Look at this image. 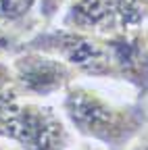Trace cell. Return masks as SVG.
I'll return each mask as SVG.
<instances>
[{
	"instance_id": "cell-9",
	"label": "cell",
	"mask_w": 148,
	"mask_h": 150,
	"mask_svg": "<svg viewBox=\"0 0 148 150\" xmlns=\"http://www.w3.org/2000/svg\"><path fill=\"white\" fill-rule=\"evenodd\" d=\"M19 46H21V42L17 40L13 33H8L6 29L0 27V56H11V54H15L17 50H19Z\"/></svg>"
},
{
	"instance_id": "cell-5",
	"label": "cell",
	"mask_w": 148,
	"mask_h": 150,
	"mask_svg": "<svg viewBox=\"0 0 148 150\" xmlns=\"http://www.w3.org/2000/svg\"><path fill=\"white\" fill-rule=\"evenodd\" d=\"M146 23L148 17L132 0H71L59 17V25L96 35H113Z\"/></svg>"
},
{
	"instance_id": "cell-7",
	"label": "cell",
	"mask_w": 148,
	"mask_h": 150,
	"mask_svg": "<svg viewBox=\"0 0 148 150\" xmlns=\"http://www.w3.org/2000/svg\"><path fill=\"white\" fill-rule=\"evenodd\" d=\"M15 98H19V96H17V92H15L8 56H0V110H2L8 102H13Z\"/></svg>"
},
{
	"instance_id": "cell-13",
	"label": "cell",
	"mask_w": 148,
	"mask_h": 150,
	"mask_svg": "<svg viewBox=\"0 0 148 150\" xmlns=\"http://www.w3.org/2000/svg\"><path fill=\"white\" fill-rule=\"evenodd\" d=\"M0 150H21V148H17L15 144L6 142V140H0Z\"/></svg>"
},
{
	"instance_id": "cell-11",
	"label": "cell",
	"mask_w": 148,
	"mask_h": 150,
	"mask_svg": "<svg viewBox=\"0 0 148 150\" xmlns=\"http://www.w3.org/2000/svg\"><path fill=\"white\" fill-rule=\"evenodd\" d=\"M69 150H104L102 146L94 144V142H88V140H81L79 144H73Z\"/></svg>"
},
{
	"instance_id": "cell-3",
	"label": "cell",
	"mask_w": 148,
	"mask_h": 150,
	"mask_svg": "<svg viewBox=\"0 0 148 150\" xmlns=\"http://www.w3.org/2000/svg\"><path fill=\"white\" fill-rule=\"evenodd\" d=\"M0 140L21 150H69L75 144V134L54 106L15 98L0 110Z\"/></svg>"
},
{
	"instance_id": "cell-10",
	"label": "cell",
	"mask_w": 148,
	"mask_h": 150,
	"mask_svg": "<svg viewBox=\"0 0 148 150\" xmlns=\"http://www.w3.org/2000/svg\"><path fill=\"white\" fill-rule=\"evenodd\" d=\"M127 150H148V127L132 142V146H129Z\"/></svg>"
},
{
	"instance_id": "cell-2",
	"label": "cell",
	"mask_w": 148,
	"mask_h": 150,
	"mask_svg": "<svg viewBox=\"0 0 148 150\" xmlns=\"http://www.w3.org/2000/svg\"><path fill=\"white\" fill-rule=\"evenodd\" d=\"M19 48L50 52L75 69L79 77L117 81L110 35H96L63 25H44L21 42Z\"/></svg>"
},
{
	"instance_id": "cell-12",
	"label": "cell",
	"mask_w": 148,
	"mask_h": 150,
	"mask_svg": "<svg viewBox=\"0 0 148 150\" xmlns=\"http://www.w3.org/2000/svg\"><path fill=\"white\" fill-rule=\"evenodd\" d=\"M132 2H134V4H136V6L148 17V0H132Z\"/></svg>"
},
{
	"instance_id": "cell-4",
	"label": "cell",
	"mask_w": 148,
	"mask_h": 150,
	"mask_svg": "<svg viewBox=\"0 0 148 150\" xmlns=\"http://www.w3.org/2000/svg\"><path fill=\"white\" fill-rule=\"evenodd\" d=\"M13 83L19 98L44 100L63 94L73 81L79 79L75 69L50 52L19 48L8 56Z\"/></svg>"
},
{
	"instance_id": "cell-6",
	"label": "cell",
	"mask_w": 148,
	"mask_h": 150,
	"mask_svg": "<svg viewBox=\"0 0 148 150\" xmlns=\"http://www.w3.org/2000/svg\"><path fill=\"white\" fill-rule=\"evenodd\" d=\"M0 27L23 42L44 27L40 17V0H0Z\"/></svg>"
},
{
	"instance_id": "cell-1",
	"label": "cell",
	"mask_w": 148,
	"mask_h": 150,
	"mask_svg": "<svg viewBox=\"0 0 148 150\" xmlns=\"http://www.w3.org/2000/svg\"><path fill=\"white\" fill-rule=\"evenodd\" d=\"M61 112L75 136L104 150H127L148 127V98L117 102L79 81L63 92Z\"/></svg>"
},
{
	"instance_id": "cell-8",
	"label": "cell",
	"mask_w": 148,
	"mask_h": 150,
	"mask_svg": "<svg viewBox=\"0 0 148 150\" xmlns=\"http://www.w3.org/2000/svg\"><path fill=\"white\" fill-rule=\"evenodd\" d=\"M71 0H40V17L42 23L50 25L54 23V19H59V13L65 8V4Z\"/></svg>"
},
{
	"instance_id": "cell-14",
	"label": "cell",
	"mask_w": 148,
	"mask_h": 150,
	"mask_svg": "<svg viewBox=\"0 0 148 150\" xmlns=\"http://www.w3.org/2000/svg\"><path fill=\"white\" fill-rule=\"evenodd\" d=\"M142 31H144V35H146V40H148V23H146V25H142Z\"/></svg>"
}]
</instances>
